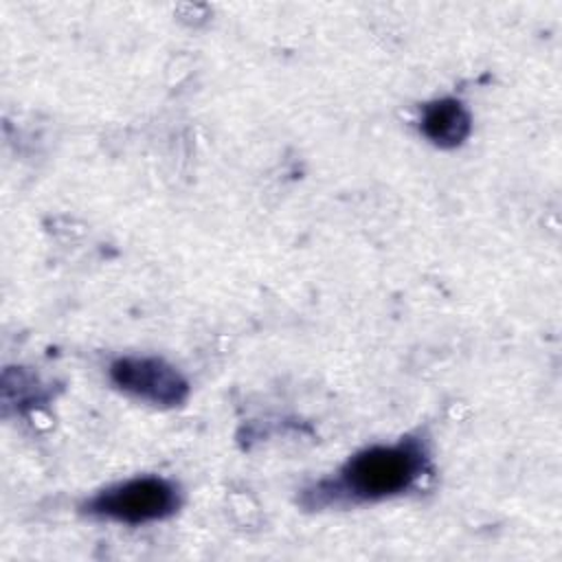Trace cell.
I'll use <instances>...</instances> for the list:
<instances>
[{
  "mask_svg": "<svg viewBox=\"0 0 562 562\" xmlns=\"http://www.w3.org/2000/svg\"><path fill=\"white\" fill-rule=\"evenodd\" d=\"M430 468V452L422 437L378 443L349 457L334 476L303 490L307 509L375 503L411 490Z\"/></svg>",
  "mask_w": 562,
  "mask_h": 562,
  "instance_id": "1",
  "label": "cell"
},
{
  "mask_svg": "<svg viewBox=\"0 0 562 562\" xmlns=\"http://www.w3.org/2000/svg\"><path fill=\"white\" fill-rule=\"evenodd\" d=\"M182 503L178 483L165 476H134L90 496L81 512L97 520L145 525L173 516Z\"/></svg>",
  "mask_w": 562,
  "mask_h": 562,
  "instance_id": "2",
  "label": "cell"
},
{
  "mask_svg": "<svg viewBox=\"0 0 562 562\" xmlns=\"http://www.w3.org/2000/svg\"><path fill=\"white\" fill-rule=\"evenodd\" d=\"M110 380L123 393L151 406H180L189 395L187 378L156 356H123L110 364Z\"/></svg>",
  "mask_w": 562,
  "mask_h": 562,
  "instance_id": "3",
  "label": "cell"
},
{
  "mask_svg": "<svg viewBox=\"0 0 562 562\" xmlns=\"http://www.w3.org/2000/svg\"><path fill=\"white\" fill-rule=\"evenodd\" d=\"M419 130L435 147L454 149L470 136L472 116L463 101L454 97H443L422 108Z\"/></svg>",
  "mask_w": 562,
  "mask_h": 562,
  "instance_id": "4",
  "label": "cell"
}]
</instances>
